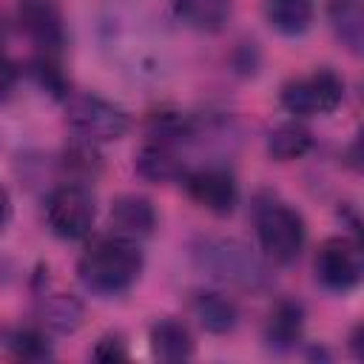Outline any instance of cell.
<instances>
[{
  "instance_id": "6da1fadb",
  "label": "cell",
  "mask_w": 364,
  "mask_h": 364,
  "mask_svg": "<svg viewBox=\"0 0 364 364\" xmlns=\"http://www.w3.org/2000/svg\"><path fill=\"white\" fill-rule=\"evenodd\" d=\"M77 270H80L82 284L91 293L117 296L136 282V276L142 270V253H139L136 242H131V239H122V236L100 239L97 245H91L82 253Z\"/></svg>"
},
{
  "instance_id": "7a4b0ae2",
  "label": "cell",
  "mask_w": 364,
  "mask_h": 364,
  "mask_svg": "<svg viewBox=\"0 0 364 364\" xmlns=\"http://www.w3.org/2000/svg\"><path fill=\"white\" fill-rule=\"evenodd\" d=\"M65 119L85 142H114V139L125 136L131 128V117L125 114V108H119L97 94L68 97Z\"/></svg>"
},
{
  "instance_id": "3957f363",
  "label": "cell",
  "mask_w": 364,
  "mask_h": 364,
  "mask_svg": "<svg viewBox=\"0 0 364 364\" xmlns=\"http://www.w3.org/2000/svg\"><path fill=\"white\" fill-rule=\"evenodd\" d=\"M256 233H259V245H262L264 256L279 264H290L304 247V222L293 208H287L282 202L259 205Z\"/></svg>"
},
{
  "instance_id": "277c9868",
  "label": "cell",
  "mask_w": 364,
  "mask_h": 364,
  "mask_svg": "<svg viewBox=\"0 0 364 364\" xmlns=\"http://www.w3.org/2000/svg\"><path fill=\"white\" fill-rule=\"evenodd\" d=\"M341 97H344V82L330 68H318L307 77L290 80L282 85V94H279L282 105L296 117L330 114L338 108Z\"/></svg>"
},
{
  "instance_id": "5b68a950",
  "label": "cell",
  "mask_w": 364,
  "mask_h": 364,
  "mask_svg": "<svg viewBox=\"0 0 364 364\" xmlns=\"http://www.w3.org/2000/svg\"><path fill=\"white\" fill-rule=\"evenodd\" d=\"M46 216L60 239H85L94 225V199L82 185H60L48 196Z\"/></svg>"
},
{
  "instance_id": "8992f818",
  "label": "cell",
  "mask_w": 364,
  "mask_h": 364,
  "mask_svg": "<svg viewBox=\"0 0 364 364\" xmlns=\"http://www.w3.org/2000/svg\"><path fill=\"white\" fill-rule=\"evenodd\" d=\"M316 276L327 290L347 293L361 282V250L353 239H327L316 253Z\"/></svg>"
},
{
  "instance_id": "52a82bcc",
  "label": "cell",
  "mask_w": 364,
  "mask_h": 364,
  "mask_svg": "<svg viewBox=\"0 0 364 364\" xmlns=\"http://www.w3.org/2000/svg\"><path fill=\"white\" fill-rule=\"evenodd\" d=\"M185 188H188V196L210 210V213H230L239 202V188L233 182V176L222 168H202V171H193V173H185Z\"/></svg>"
},
{
  "instance_id": "ba28073f",
  "label": "cell",
  "mask_w": 364,
  "mask_h": 364,
  "mask_svg": "<svg viewBox=\"0 0 364 364\" xmlns=\"http://www.w3.org/2000/svg\"><path fill=\"white\" fill-rule=\"evenodd\" d=\"M37 316L54 333H74L82 324V304L74 293L63 290L57 282L37 276Z\"/></svg>"
},
{
  "instance_id": "9c48e42d",
  "label": "cell",
  "mask_w": 364,
  "mask_h": 364,
  "mask_svg": "<svg viewBox=\"0 0 364 364\" xmlns=\"http://www.w3.org/2000/svg\"><path fill=\"white\" fill-rule=\"evenodd\" d=\"M17 20L43 51H60L63 17L54 0H17Z\"/></svg>"
},
{
  "instance_id": "30bf717a",
  "label": "cell",
  "mask_w": 364,
  "mask_h": 364,
  "mask_svg": "<svg viewBox=\"0 0 364 364\" xmlns=\"http://www.w3.org/2000/svg\"><path fill=\"white\" fill-rule=\"evenodd\" d=\"M205 264L213 270V276L228 279V282L253 284V279L262 276L256 259L239 242H208V247H205Z\"/></svg>"
},
{
  "instance_id": "8fae6325",
  "label": "cell",
  "mask_w": 364,
  "mask_h": 364,
  "mask_svg": "<svg viewBox=\"0 0 364 364\" xmlns=\"http://www.w3.org/2000/svg\"><path fill=\"white\" fill-rule=\"evenodd\" d=\"M111 228H114V236H122L131 242L145 239L156 228V210L145 196H134V193L119 196L111 205Z\"/></svg>"
},
{
  "instance_id": "7c38bea8",
  "label": "cell",
  "mask_w": 364,
  "mask_h": 364,
  "mask_svg": "<svg viewBox=\"0 0 364 364\" xmlns=\"http://www.w3.org/2000/svg\"><path fill=\"white\" fill-rule=\"evenodd\" d=\"M301 330H304V310L301 304L296 301H279L267 318V327H264V338L273 350L284 353L290 347L299 344L301 338Z\"/></svg>"
},
{
  "instance_id": "4fadbf2b",
  "label": "cell",
  "mask_w": 364,
  "mask_h": 364,
  "mask_svg": "<svg viewBox=\"0 0 364 364\" xmlns=\"http://www.w3.org/2000/svg\"><path fill=\"white\" fill-rule=\"evenodd\" d=\"M151 350L162 361H185L193 355L191 330L176 318H159L151 327Z\"/></svg>"
},
{
  "instance_id": "5bb4252c",
  "label": "cell",
  "mask_w": 364,
  "mask_h": 364,
  "mask_svg": "<svg viewBox=\"0 0 364 364\" xmlns=\"http://www.w3.org/2000/svg\"><path fill=\"white\" fill-rule=\"evenodd\" d=\"M136 171L145 179H151V182H171V179L185 176V171H182L176 154L171 151V145L168 142H159V139L148 142L136 154Z\"/></svg>"
},
{
  "instance_id": "9a60e30c",
  "label": "cell",
  "mask_w": 364,
  "mask_h": 364,
  "mask_svg": "<svg viewBox=\"0 0 364 364\" xmlns=\"http://www.w3.org/2000/svg\"><path fill=\"white\" fill-rule=\"evenodd\" d=\"M267 23L287 37L304 34L313 23V3L310 0H267L264 6Z\"/></svg>"
},
{
  "instance_id": "2e32d148",
  "label": "cell",
  "mask_w": 364,
  "mask_h": 364,
  "mask_svg": "<svg viewBox=\"0 0 364 364\" xmlns=\"http://www.w3.org/2000/svg\"><path fill=\"white\" fill-rule=\"evenodd\" d=\"M191 310L208 333H228L236 327V304L222 293H196Z\"/></svg>"
},
{
  "instance_id": "e0dca14e",
  "label": "cell",
  "mask_w": 364,
  "mask_h": 364,
  "mask_svg": "<svg viewBox=\"0 0 364 364\" xmlns=\"http://www.w3.org/2000/svg\"><path fill=\"white\" fill-rule=\"evenodd\" d=\"M310 145H313V136L301 122H282L267 136V154L279 162H290V159L304 156L310 151Z\"/></svg>"
},
{
  "instance_id": "ac0fdd59",
  "label": "cell",
  "mask_w": 364,
  "mask_h": 364,
  "mask_svg": "<svg viewBox=\"0 0 364 364\" xmlns=\"http://www.w3.org/2000/svg\"><path fill=\"white\" fill-rule=\"evenodd\" d=\"M330 17H333L336 34L350 46V51L358 54L361 51V40H364V9H361V0H333Z\"/></svg>"
},
{
  "instance_id": "d6986e66",
  "label": "cell",
  "mask_w": 364,
  "mask_h": 364,
  "mask_svg": "<svg viewBox=\"0 0 364 364\" xmlns=\"http://www.w3.org/2000/svg\"><path fill=\"white\" fill-rule=\"evenodd\" d=\"M176 9L199 28H219L228 17V0H176Z\"/></svg>"
},
{
  "instance_id": "ffe728a7",
  "label": "cell",
  "mask_w": 364,
  "mask_h": 364,
  "mask_svg": "<svg viewBox=\"0 0 364 364\" xmlns=\"http://www.w3.org/2000/svg\"><path fill=\"white\" fill-rule=\"evenodd\" d=\"M11 350H14L17 358H26V361L51 358V347H48V341L43 338V333H37V330H20V333L11 338Z\"/></svg>"
},
{
  "instance_id": "44dd1931",
  "label": "cell",
  "mask_w": 364,
  "mask_h": 364,
  "mask_svg": "<svg viewBox=\"0 0 364 364\" xmlns=\"http://www.w3.org/2000/svg\"><path fill=\"white\" fill-rule=\"evenodd\" d=\"M94 358H97V361H125V358H128V347H125L122 336H119V333L102 336V338L97 341V347H94Z\"/></svg>"
},
{
  "instance_id": "7402d4cb",
  "label": "cell",
  "mask_w": 364,
  "mask_h": 364,
  "mask_svg": "<svg viewBox=\"0 0 364 364\" xmlns=\"http://www.w3.org/2000/svg\"><path fill=\"white\" fill-rule=\"evenodd\" d=\"M14 82H17V65L0 51V100L14 88Z\"/></svg>"
},
{
  "instance_id": "603a6c76",
  "label": "cell",
  "mask_w": 364,
  "mask_h": 364,
  "mask_svg": "<svg viewBox=\"0 0 364 364\" xmlns=\"http://www.w3.org/2000/svg\"><path fill=\"white\" fill-rule=\"evenodd\" d=\"M6 219H9V193H6V188L0 185V228L6 225Z\"/></svg>"
}]
</instances>
